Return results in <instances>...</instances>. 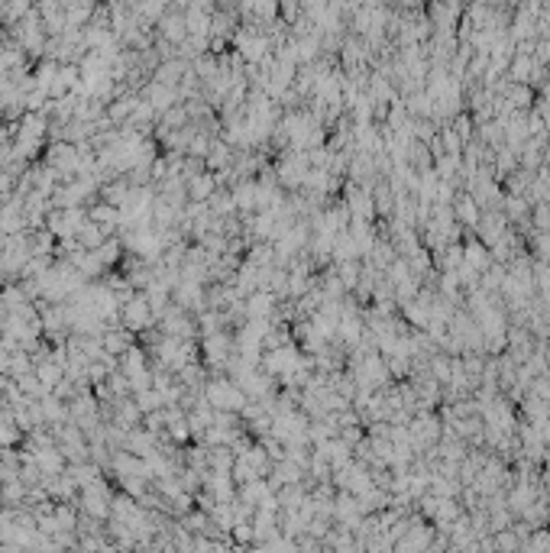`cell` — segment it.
Here are the masks:
<instances>
[{"mask_svg": "<svg viewBox=\"0 0 550 553\" xmlns=\"http://www.w3.org/2000/svg\"><path fill=\"white\" fill-rule=\"evenodd\" d=\"M150 317H152L150 298H130V301L123 304V321H126V327H133V330H143V327L150 323Z\"/></svg>", "mask_w": 550, "mask_h": 553, "instance_id": "1", "label": "cell"}, {"mask_svg": "<svg viewBox=\"0 0 550 553\" xmlns=\"http://www.w3.org/2000/svg\"><path fill=\"white\" fill-rule=\"evenodd\" d=\"M49 162H52V172H58V175H71V172H78V169H81L78 152L71 149V146H65V143L52 149V156H49Z\"/></svg>", "mask_w": 550, "mask_h": 553, "instance_id": "2", "label": "cell"}, {"mask_svg": "<svg viewBox=\"0 0 550 553\" xmlns=\"http://www.w3.org/2000/svg\"><path fill=\"white\" fill-rule=\"evenodd\" d=\"M207 398H211L214 408H240L243 404V392H237L233 385H224V382L211 385V389H207Z\"/></svg>", "mask_w": 550, "mask_h": 553, "instance_id": "3", "label": "cell"}, {"mask_svg": "<svg viewBox=\"0 0 550 553\" xmlns=\"http://www.w3.org/2000/svg\"><path fill=\"white\" fill-rule=\"evenodd\" d=\"M84 508H88L91 515H97V518H104V515H107V492H104L101 482L84 485Z\"/></svg>", "mask_w": 550, "mask_h": 553, "instance_id": "4", "label": "cell"}, {"mask_svg": "<svg viewBox=\"0 0 550 553\" xmlns=\"http://www.w3.org/2000/svg\"><path fill=\"white\" fill-rule=\"evenodd\" d=\"M26 256H29V246H26L23 240H10L7 246H3L0 265H3V269H20V265L26 262Z\"/></svg>", "mask_w": 550, "mask_h": 553, "instance_id": "5", "label": "cell"}, {"mask_svg": "<svg viewBox=\"0 0 550 553\" xmlns=\"http://www.w3.org/2000/svg\"><path fill=\"white\" fill-rule=\"evenodd\" d=\"M101 346L107 349V353H110V356H117V353L123 356L126 349H130V336H126V334H117V330H110V334H104Z\"/></svg>", "mask_w": 550, "mask_h": 553, "instance_id": "6", "label": "cell"}, {"mask_svg": "<svg viewBox=\"0 0 550 553\" xmlns=\"http://www.w3.org/2000/svg\"><path fill=\"white\" fill-rule=\"evenodd\" d=\"M36 376H39V382H43V389H56L58 382H62V369L56 366V362H43V366L36 369Z\"/></svg>", "mask_w": 550, "mask_h": 553, "instance_id": "7", "label": "cell"}, {"mask_svg": "<svg viewBox=\"0 0 550 553\" xmlns=\"http://www.w3.org/2000/svg\"><path fill=\"white\" fill-rule=\"evenodd\" d=\"M139 411H156V408H159V395H156V392H146V389H143V392H139Z\"/></svg>", "mask_w": 550, "mask_h": 553, "instance_id": "8", "label": "cell"}, {"mask_svg": "<svg viewBox=\"0 0 550 553\" xmlns=\"http://www.w3.org/2000/svg\"><path fill=\"white\" fill-rule=\"evenodd\" d=\"M191 195H195V197H207V195H211V178H195V182H191Z\"/></svg>", "mask_w": 550, "mask_h": 553, "instance_id": "9", "label": "cell"}, {"mask_svg": "<svg viewBox=\"0 0 550 553\" xmlns=\"http://www.w3.org/2000/svg\"><path fill=\"white\" fill-rule=\"evenodd\" d=\"M3 304H7V301H3V295H0V314H3Z\"/></svg>", "mask_w": 550, "mask_h": 553, "instance_id": "10", "label": "cell"}]
</instances>
